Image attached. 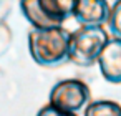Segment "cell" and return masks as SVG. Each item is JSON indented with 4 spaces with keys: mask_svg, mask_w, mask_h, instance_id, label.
Wrapping results in <instances>:
<instances>
[{
    "mask_svg": "<svg viewBox=\"0 0 121 116\" xmlns=\"http://www.w3.org/2000/svg\"><path fill=\"white\" fill-rule=\"evenodd\" d=\"M71 33L60 28L50 30H30L28 33V50L33 61L40 66H58L68 61Z\"/></svg>",
    "mask_w": 121,
    "mask_h": 116,
    "instance_id": "6da1fadb",
    "label": "cell"
},
{
    "mask_svg": "<svg viewBox=\"0 0 121 116\" xmlns=\"http://www.w3.org/2000/svg\"><path fill=\"white\" fill-rule=\"evenodd\" d=\"M71 0H25L20 9L35 30L60 28L73 15Z\"/></svg>",
    "mask_w": 121,
    "mask_h": 116,
    "instance_id": "7a4b0ae2",
    "label": "cell"
},
{
    "mask_svg": "<svg viewBox=\"0 0 121 116\" xmlns=\"http://www.w3.org/2000/svg\"><path fill=\"white\" fill-rule=\"evenodd\" d=\"M108 40V33L103 27H80L78 30L71 32L68 60L76 66H93Z\"/></svg>",
    "mask_w": 121,
    "mask_h": 116,
    "instance_id": "3957f363",
    "label": "cell"
},
{
    "mask_svg": "<svg viewBox=\"0 0 121 116\" xmlns=\"http://www.w3.org/2000/svg\"><path fill=\"white\" fill-rule=\"evenodd\" d=\"M91 99L90 86L81 80H61L50 91V106L58 111L76 114L80 109L86 108Z\"/></svg>",
    "mask_w": 121,
    "mask_h": 116,
    "instance_id": "277c9868",
    "label": "cell"
},
{
    "mask_svg": "<svg viewBox=\"0 0 121 116\" xmlns=\"http://www.w3.org/2000/svg\"><path fill=\"white\" fill-rule=\"evenodd\" d=\"M111 7L106 0H76L73 17L81 27H103L108 23Z\"/></svg>",
    "mask_w": 121,
    "mask_h": 116,
    "instance_id": "5b68a950",
    "label": "cell"
},
{
    "mask_svg": "<svg viewBox=\"0 0 121 116\" xmlns=\"http://www.w3.org/2000/svg\"><path fill=\"white\" fill-rule=\"evenodd\" d=\"M98 65L101 70V75L109 83H121V40L119 38H109L104 45Z\"/></svg>",
    "mask_w": 121,
    "mask_h": 116,
    "instance_id": "8992f818",
    "label": "cell"
},
{
    "mask_svg": "<svg viewBox=\"0 0 121 116\" xmlns=\"http://www.w3.org/2000/svg\"><path fill=\"white\" fill-rule=\"evenodd\" d=\"M85 116H121V106L109 99L93 101L85 108Z\"/></svg>",
    "mask_w": 121,
    "mask_h": 116,
    "instance_id": "52a82bcc",
    "label": "cell"
},
{
    "mask_svg": "<svg viewBox=\"0 0 121 116\" xmlns=\"http://www.w3.org/2000/svg\"><path fill=\"white\" fill-rule=\"evenodd\" d=\"M108 25H109V32L113 33V38L121 40V0H118L111 5Z\"/></svg>",
    "mask_w": 121,
    "mask_h": 116,
    "instance_id": "ba28073f",
    "label": "cell"
},
{
    "mask_svg": "<svg viewBox=\"0 0 121 116\" xmlns=\"http://www.w3.org/2000/svg\"><path fill=\"white\" fill-rule=\"evenodd\" d=\"M37 116H76V114H70V113H63V111H58V109H55L53 106H43L38 113H37Z\"/></svg>",
    "mask_w": 121,
    "mask_h": 116,
    "instance_id": "9c48e42d",
    "label": "cell"
}]
</instances>
